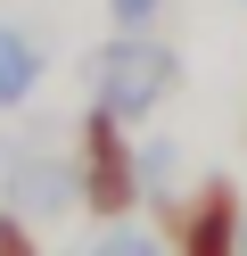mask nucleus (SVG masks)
Returning a JSON list of instances; mask_svg holds the SVG:
<instances>
[{
    "mask_svg": "<svg viewBox=\"0 0 247 256\" xmlns=\"http://www.w3.org/2000/svg\"><path fill=\"white\" fill-rule=\"evenodd\" d=\"M173 83H181V58L165 42H115V50H99V108L124 116V124H140Z\"/></svg>",
    "mask_w": 247,
    "mask_h": 256,
    "instance_id": "1",
    "label": "nucleus"
},
{
    "mask_svg": "<svg viewBox=\"0 0 247 256\" xmlns=\"http://www.w3.org/2000/svg\"><path fill=\"white\" fill-rule=\"evenodd\" d=\"M124 116H107V108H99L91 116V132H82V166H74V182H91V198L99 206H124L132 198V157H124Z\"/></svg>",
    "mask_w": 247,
    "mask_h": 256,
    "instance_id": "2",
    "label": "nucleus"
},
{
    "mask_svg": "<svg viewBox=\"0 0 247 256\" xmlns=\"http://www.w3.org/2000/svg\"><path fill=\"white\" fill-rule=\"evenodd\" d=\"M33 83H41V50H33V34L0 25V108H25Z\"/></svg>",
    "mask_w": 247,
    "mask_h": 256,
    "instance_id": "3",
    "label": "nucleus"
},
{
    "mask_svg": "<svg viewBox=\"0 0 247 256\" xmlns=\"http://www.w3.org/2000/svg\"><path fill=\"white\" fill-rule=\"evenodd\" d=\"M74 166H25V190H16V206H25V215H49V206H66L74 198Z\"/></svg>",
    "mask_w": 247,
    "mask_h": 256,
    "instance_id": "4",
    "label": "nucleus"
},
{
    "mask_svg": "<svg viewBox=\"0 0 247 256\" xmlns=\"http://www.w3.org/2000/svg\"><path fill=\"white\" fill-rule=\"evenodd\" d=\"M181 232H190L198 248H231V198H223V190H206V206L181 215Z\"/></svg>",
    "mask_w": 247,
    "mask_h": 256,
    "instance_id": "5",
    "label": "nucleus"
},
{
    "mask_svg": "<svg viewBox=\"0 0 247 256\" xmlns=\"http://www.w3.org/2000/svg\"><path fill=\"white\" fill-rule=\"evenodd\" d=\"M107 8H115V25H148V17L165 8V0H107Z\"/></svg>",
    "mask_w": 247,
    "mask_h": 256,
    "instance_id": "6",
    "label": "nucleus"
}]
</instances>
